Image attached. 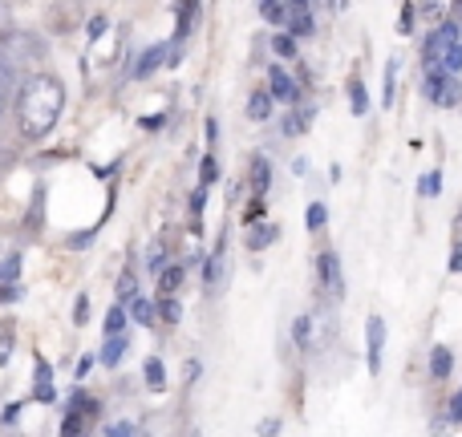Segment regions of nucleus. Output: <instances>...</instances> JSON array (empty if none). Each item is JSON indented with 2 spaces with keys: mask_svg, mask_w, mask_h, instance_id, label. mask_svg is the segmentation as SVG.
<instances>
[{
  "mask_svg": "<svg viewBox=\"0 0 462 437\" xmlns=\"http://www.w3.org/2000/svg\"><path fill=\"white\" fill-rule=\"evenodd\" d=\"M418 191H422L426 199H439V191H442V175H439V170H430V175H422V183H418Z\"/></svg>",
  "mask_w": 462,
  "mask_h": 437,
  "instance_id": "26",
  "label": "nucleus"
},
{
  "mask_svg": "<svg viewBox=\"0 0 462 437\" xmlns=\"http://www.w3.org/2000/svg\"><path fill=\"white\" fill-rule=\"evenodd\" d=\"M272 102H276V97H272L268 89H255V94L247 97V118H252V122H268L272 118Z\"/></svg>",
  "mask_w": 462,
  "mask_h": 437,
  "instance_id": "9",
  "label": "nucleus"
},
{
  "mask_svg": "<svg viewBox=\"0 0 462 437\" xmlns=\"http://www.w3.org/2000/svg\"><path fill=\"white\" fill-rule=\"evenodd\" d=\"M272 235H276V231H252V235H247V243H252V247H260V243H268Z\"/></svg>",
  "mask_w": 462,
  "mask_h": 437,
  "instance_id": "38",
  "label": "nucleus"
},
{
  "mask_svg": "<svg viewBox=\"0 0 462 437\" xmlns=\"http://www.w3.org/2000/svg\"><path fill=\"white\" fill-rule=\"evenodd\" d=\"M86 320H89V300L78 296V304H73V324H86Z\"/></svg>",
  "mask_w": 462,
  "mask_h": 437,
  "instance_id": "31",
  "label": "nucleus"
},
{
  "mask_svg": "<svg viewBox=\"0 0 462 437\" xmlns=\"http://www.w3.org/2000/svg\"><path fill=\"white\" fill-rule=\"evenodd\" d=\"M13 86H16V73L8 69V65H0V110H5L8 97H13Z\"/></svg>",
  "mask_w": 462,
  "mask_h": 437,
  "instance_id": "24",
  "label": "nucleus"
},
{
  "mask_svg": "<svg viewBox=\"0 0 462 437\" xmlns=\"http://www.w3.org/2000/svg\"><path fill=\"white\" fill-rule=\"evenodd\" d=\"M260 13L268 24H288V8L280 0H260Z\"/></svg>",
  "mask_w": 462,
  "mask_h": 437,
  "instance_id": "20",
  "label": "nucleus"
},
{
  "mask_svg": "<svg viewBox=\"0 0 462 437\" xmlns=\"http://www.w3.org/2000/svg\"><path fill=\"white\" fill-rule=\"evenodd\" d=\"M268 94L276 97V102H296V94H300V89H296V81L288 77L284 69H280V65H268Z\"/></svg>",
  "mask_w": 462,
  "mask_h": 437,
  "instance_id": "6",
  "label": "nucleus"
},
{
  "mask_svg": "<svg viewBox=\"0 0 462 437\" xmlns=\"http://www.w3.org/2000/svg\"><path fill=\"white\" fill-rule=\"evenodd\" d=\"M61 437H81V414H73L69 409V417L61 422Z\"/></svg>",
  "mask_w": 462,
  "mask_h": 437,
  "instance_id": "28",
  "label": "nucleus"
},
{
  "mask_svg": "<svg viewBox=\"0 0 462 437\" xmlns=\"http://www.w3.org/2000/svg\"><path fill=\"white\" fill-rule=\"evenodd\" d=\"M272 53L276 57H296V37L292 32H276V37H272Z\"/></svg>",
  "mask_w": 462,
  "mask_h": 437,
  "instance_id": "22",
  "label": "nucleus"
},
{
  "mask_svg": "<svg viewBox=\"0 0 462 437\" xmlns=\"http://www.w3.org/2000/svg\"><path fill=\"white\" fill-rule=\"evenodd\" d=\"M292 8H309V0H292Z\"/></svg>",
  "mask_w": 462,
  "mask_h": 437,
  "instance_id": "39",
  "label": "nucleus"
},
{
  "mask_svg": "<svg viewBox=\"0 0 462 437\" xmlns=\"http://www.w3.org/2000/svg\"><path fill=\"white\" fill-rule=\"evenodd\" d=\"M16 276H21V255H8V259H0V284H16Z\"/></svg>",
  "mask_w": 462,
  "mask_h": 437,
  "instance_id": "23",
  "label": "nucleus"
},
{
  "mask_svg": "<svg viewBox=\"0 0 462 437\" xmlns=\"http://www.w3.org/2000/svg\"><path fill=\"white\" fill-rule=\"evenodd\" d=\"M208 183H216V159H211V154L203 159V187Z\"/></svg>",
  "mask_w": 462,
  "mask_h": 437,
  "instance_id": "35",
  "label": "nucleus"
},
{
  "mask_svg": "<svg viewBox=\"0 0 462 437\" xmlns=\"http://www.w3.org/2000/svg\"><path fill=\"white\" fill-rule=\"evenodd\" d=\"M450 369H455V357H450V349H442V344H439V349L430 352V377H434V381H447Z\"/></svg>",
  "mask_w": 462,
  "mask_h": 437,
  "instance_id": "12",
  "label": "nucleus"
},
{
  "mask_svg": "<svg viewBox=\"0 0 462 437\" xmlns=\"http://www.w3.org/2000/svg\"><path fill=\"white\" fill-rule=\"evenodd\" d=\"M126 320H130L126 304H114V308L106 312V336H122V328H126Z\"/></svg>",
  "mask_w": 462,
  "mask_h": 437,
  "instance_id": "17",
  "label": "nucleus"
},
{
  "mask_svg": "<svg viewBox=\"0 0 462 437\" xmlns=\"http://www.w3.org/2000/svg\"><path fill=\"white\" fill-rule=\"evenodd\" d=\"M382 349H385V320L382 316H369L365 320V360H369V373H382Z\"/></svg>",
  "mask_w": 462,
  "mask_h": 437,
  "instance_id": "5",
  "label": "nucleus"
},
{
  "mask_svg": "<svg viewBox=\"0 0 462 437\" xmlns=\"http://www.w3.org/2000/svg\"><path fill=\"white\" fill-rule=\"evenodd\" d=\"M398 29L402 32H414V8H410V5L402 8V24H398Z\"/></svg>",
  "mask_w": 462,
  "mask_h": 437,
  "instance_id": "36",
  "label": "nucleus"
},
{
  "mask_svg": "<svg viewBox=\"0 0 462 437\" xmlns=\"http://www.w3.org/2000/svg\"><path fill=\"white\" fill-rule=\"evenodd\" d=\"M179 284H183V268H179V263H167V268L159 271V296H175Z\"/></svg>",
  "mask_w": 462,
  "mask_h": 437,
  "instance_id": "13",
  "label": "nucleus"
},
{
  "mask_svg": "<svg viewBox=\"0 0 462 437\" xmlns=\"http://www.w3.org/2000/svg\"><path fill=\"white\" fill-rule=\"evenodd\" d=\"M122 357H126V336H106L102 352H97V365H102V369H114Z\"/></svg>",
  "mask_w": 462,
  "mask_h": 437,
  "instance_id": "8",
  "label": "nucleus"
},
{
  "mask_svg": "<svg viewBox=\"0 0 462 437\" xmlns=\"http://www.w3.org/2000/svg\"><path fill=\"white\" fill-rule=\"evenodd\" d=\"M292 341H296V349H312V316H296Z\"/></svg>",
  "mask_w": 462,
  "mask_h": 437,
  "instance_id": "18",
  "label": "nucleus"
},
{
  "mask_svg": "<svg viewBox=\"0 0 462 437\" xmlns=\"http://www.w3.org/2000/svg\"><path fill=\"white\" fill-rule=\"evenodd\" d=\"M8 37H13V24H8V8L0 5V45H5Z\"/></svg>",
  "mask_w": 462,
  "mask_h": 437,
  "instance_id": "34",
  "label": "nucleus"
},
{
  "mask_svg": "<svg viewBox=\"0 0 462 437\" xmlns=\"http://www.w3.org/2000/svg\"><path fill=\"white\" fill-rule=\"evenodd\" d=\"M426 97H430L434 105H442V110H455L458 105V77H450L447 69H439V65H426V81H422Z\"/></svg>",
  "mask_w": 462,
  "mask_h": 437,
  "instance_id": "3",
  "label": "nucleus"
},
{
  "mask_svg": "<svg viewBox=\"0 0 462 437\" xmlns=\"http://www.w3.org/2000/svg\"><path fill=\"white\" fill-rule=\"evenodd\" d=\"M426 65H439V69H447L450 77H458L462 73V29L450 21H442L439 29L426 37Z\"/></svg>",
  "mask_w": 462,
  "mask_h": 437,
  "instance_id": "2",
  "label": "nucleus"
},
{
  "mask_svg": "<svg viewBox=\"0 0 462 437\" xmlns=\"http://www.w3.org/2000/svg\"><path fill=\"white\" fill-rule=\"evenodd\" d=\"M154 312H159V316L167 320V324H179V320H183V304H179L175 296H162L159 308H154Z\"/></svg>",
  "mask_w": 462,
  "mask_h": 437,
  "instance_id": "19",
  "label": "nucleus"
},
{
  "mask_svg": "<svg viewBox=\"0 0 462 437\" xmlns=\"http://www.w3.org/2000/svg\"><path fill=\"white\" fill-rule=\"evenodd\" d=\"M61 110H65V86L53 73H32L16 89V122H21V134L32 138V142L53 134V126L61 122Z\"/></svg>",
  "mask_w": 462,
  "mask_h": 437,
  "instance_id": "1",
  "label": "nucleus"
},
{
  "mask_svg": "<svg viewBox=\"0 0 462 437\" xmlns=\"http://www.w3.org/2000/svg\"><path fill=\"white\" fill-rule=\"evenodd\" d=\"M304 126H309V114H300V118H288V126H284V134H304Z\"/></svg>",
  "mask_w": 462,
  "mask_h": 437,
  "instance_id": "32",
  "label": "nucleus"
},
{
  "mask_svg": "<svg viewBox=\"0 0 462 437\" xmlns=\"http://www.w3.org/2000/svg\"><path fill=\"white\" fill-rule=\"evenodd\" d=\"M138 430H134V422H114L110 430H106V437H134Z\"/></svg>",
  "mask_w": 462,
  "mask_h": 437,
  "instance_id": "30",
  "label": "nucleus"
},
{
  "mask_svg": "<svg viewBox=\"0 0 462 437\" xmlns=\"http://www.w3.org/2000/svg\"><path fill=\"white\" fill-rule=\"evenodd\" d=\"M447 268L455 271V276L462 271V243H455V251H450V263H447Z\"/></svg>",
  "mask_w": 462,
  "mask_h": 437,
  "instance_id": "37",
  "label": "nucleus"
},
{
  "mask_svg": "<svg viewBox=\"0 0 462 437\" xmlns=\"http://www.w3.org/2000/svg\"><path fill=\"white\" fill-rule=\"evenodd\" d=\"M32 373H37L32 397H37V401H53L57 393H53V369H49V360H45V357H37V360H32Z\"/></svg>",
  "mask_w": 462,
  "mask_h": 437,
  "instance_id": "7",
  "label": "nucleus"
},
{
  "mask_svg": "<svg viewBox=\"0 0 462 437\" xmlns=\"http://www.w3.org/2000/svg\"><path fill=\"white\" fill-rule=\"evenodd\" d=\"M143 377H146V385H151V389H162V385H167V365H162V357H146Z\"/></svg>",
  "mask_w": 462,
  "mask_h": 437,
  "instance_id": "15",
  "label": "nucleus"
},
{
  "mask_svg": "<svg viewBox=\"0 0 462 437\" xmlns=\"http://www.w3.org/2000/svg\"><path fill=\"white\" fill-rule=\"evenodd\" d=\"M126 312H130V320H134V324H143V328H151L154 316H159V312H154V304L146 300V296H134V300L126 304Z\"/></svg>",
  "mask_w": 462,
  "mask_h": 437,
  "instance_id": "10",
  "label": "nucleus"
},
{
  "mask_svg": "<svg viewBox=\"0 0 462 437\" xmlns=\"http://www.w3.org/2000/svg\"><path fill=\"white\" fill-rule=\"evenodd\" d=\"M288 32H292V37H309L312 32V13L309 8H292V13H288Z\"/></svg>",
  "mask_w": 462,
  "mask_h": 437,
  "instance_id": "16",
  "label": "nucleus"
},
{
  "mask_svg": "<svg viewBox=\"0 0 462 437\" xmlns=\"http://www.w3.org/2000/svg\"><path fill=\"white\" fill-rule=\"evenodd\" d=\"M328 223V211H325V203H312L309 207V215H304V227L309 231H320Z\"/></svg>",
  "mask_w": 462,
  "mask_h": 437,
  "instance_id": "25",
  "label": "nucleus"
},
{
  "mask_svg": "<svg viewBox=\"0 0 462 437\" xmlns=\"http://www.w3.org/2000/svg\"><path fill=\"white\" fill-rule=\"evenodd\" d=\"M162 57H167V45H151L143 57L134 61V77H146V73H154L162 65Z\"/></svg>",
  "mask_w": 462,
  "mask_h": 437,
  "instance_id": "11",
  "label": "nucleus"
},
{
  "mask_svg": "<svg viewBox=\"0 0 462 437\" xmlns=\"http://www.w3.org/2000/svg\"><path fill=\"white\" fill-rule=\"evenodd\" d=\"M393 86H398V65L385 69V105H390V110H393Z\"/></svg>",
  "mask_w": 462,
  "mask_h": 437,
  "instance_id": "29",
  "label": "nucleus"
},
{
  "mask_svg": "<svg viewBox=\"0 0 462 437\" xmlns=\"http://www.w3.org/2000/svg\"><path fill=\"white\" fill-rule=\"evenodd\" d=\"M349 110L357 114V118H365V110H369V97H365V86H361V81L349 86Z\"/></svg>",
  "mask_w": 462,
  "mask_h": 437,
  "instance_id": "21",
  "label": "nucleus"
},
{
  "mask_svg": "<svg viewBox=\"0 0 462 437\" xmlns=\"http://www.w3.org/2000/svg\"><path fill=\"white\" fill-rule=\"evenodd\" d=\"M447 417H450L455 425H462V389L455 393V397H450V414H447Z\"/></svg>",
  "mask_w": 462,
  "mask_h": 437,
  "instance_id": "33",
  "label": "nucleus"
},
{
  "mask_svg": "<svg viewBox=\"0 0 462 437\" xmlns=\"http://www.w3.org/2000/svg\"><path fill=\"white\" fill-rule=\"evenodd\" d=\"M268 187H272V162L268 159H255L252 162V191L255 195H268Z\"/></svg>",
  "mask_w": 462,
  "mask_h": 437,
  "instance_id": "14",
  "label": "nucleus"
},
{
  "mask_svg": "<svg viewBox=\"0 0 462 437\" xmlns=\"http://www.w3.org/2000/svg\"><path fill=\"white\" fill-rule=\"evenodd\" d=\"M317 276H320V284H325V292L333 296V300H341L345 296V276H341V259H337V251H320L317 255Z\"/></svg>",
  "mask_w": 462,
  "mask_h": 437,
  "instance_id": "4",
  "label": "nucleus"
},
{
  "mask_svg": "<svg viewBox=\"0 0 462 437\" xmlns=\"http://www.w3.org/2000/svg\"><path fill=\"white\" fill-rule=\"evenodd\" d=\"M138 296V284H134V276H122V284H118V300L122 304H130Z\"/></svg>",
  "mask_w": 462,
  "mask_h": 437,
  "instance_id": "27",
  "label": "nucleus"
},
{
  "mask_svg": "<svg viewBox=\"0 0 462 437\" xmlns=\"http://www.w3.org/2000/svg\"><path fill=\"white\" fill-rule=\"evenodd\" d=\"M455 5H458V8H462V0H455Z\"/></svg>",
  "mask_w": 462,
  "mask_h": 437,
  "instance_id": "40",
  "label": "nucleus"
}]
</instances>
